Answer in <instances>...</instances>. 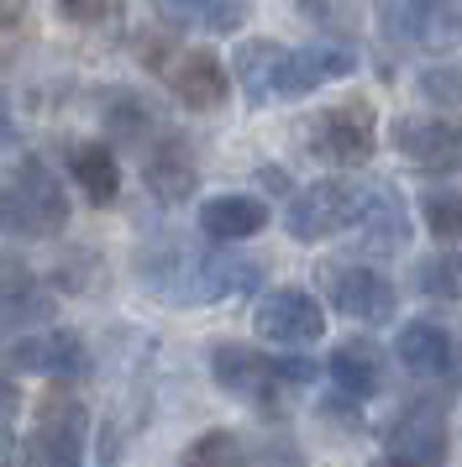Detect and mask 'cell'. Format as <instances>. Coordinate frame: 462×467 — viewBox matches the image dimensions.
<instances>
[{"instance_id": "cell-1", "label": "cell", "mask_w": 462, "mask_h": 467, "mask_svg": "<svg viewBox=\"0 0 462 467\" xmlns=\"http://www.w3.org/2000/svg\"><path fill=\"white\" fill-rule=\"evenodd\" d=\"M236 85L247 89V100L257 106H273V100H299L310 89L331 85V79H347L357 68V53L341 43H268V37H247L236 43Z\"/></svg>"}, {"instance_id": "cell-2", "label": "cell", "mask_w": 462, "mask_h": 467, "mask_svg": "<svg viewBox=\"0 0 462 467\" xmlns=\"http://www.w3.org/2000/svg\"><path fill=\"white\" fill-rule=\"evenodd\" d=\"M68 226V194L37 158H26L0 179V232L21 242H42Z\"/></svg>"}, {"instance_id": "cell-3", "label": "cell", "mask_w": 462, "mask_h": 467, "mask_svg": "<svg viewBox=\"0 0 462 467\" xmlns=\"http://www.w3.org/2000/svg\"><path fill=\"white\" fill-rule=\"evenodd\" d=\"M89 410L74 389H47L37 400V431L21 446V467H84Z\"/></svg>"}, {"instance_id": "cell-4", "label": "cell", "mask_w": 462, "mask_h": 467, "mask_svg": "<svg viewBox=\"0 0 462 467\" xmlns=\"http://www.w3.org/2000/svg\"><path fill=\"white\" fill-rule=\"evenodd\" d=\"M368 205V184L362 179H315L310 190H299L284 211L294 242H326L336 232H352Z\"/></svg>"}, {"instance_id": "cell-5", "label": "cell", "mask_w": 462, "mask_h": 467, "mask_svg": "<svg viewBox=\"0 0 462 467\" xmlns=\"http://www.w3.org/2000/svg\"><path fill=\"white\" fill-rule=\"evenodd\" d=\"M373 11L378 26L404 47L441 53L462 43V0H373Z\"/></svg>"}, {"instance_id": "cell-6", "label": "cell", "mask_w": 462, "mask_h": 467, "mask_svg": "<svg viewBox=\"0 0 462 467\" xmlns=\"http://www.w3.org/2000/svg\"><path fill=\"white\" fill-rule=\"evenodd\" d=\"M147 64L158 68L168 79V89L179 95V106L189 110H215V106H226V95H231V74L226 64L215 58V53H205V47H184V53H152Z\"/></svg>"}, {"instance_id": "cell-7", "label": "cell", "mask_w": 462, "mask_h": 467, "mask_svg": "<svg viewBox=\"0 0 462 467\" xmlns=\"http://www.w3.org/2000/svg\"><path fill=\"white\" fill-rule=\"evenodd\" d=\"M200 263H205L200 247L163 236V242H147L137 253V274H142L147 295L173 299V305H200Z\"/></svg>"}, {"instance_id": "cell-8", "label": "cell", "mask_w": 462, "mask_h": 467, "mask_svg": "<svg viewBox=\"0 0 462 467\" xmlns=\"http://www.w3.org/2000/svg\"><path fill=\"white\" fill-rule=\"evenodd\" d=\"M446 410L436 400H410L399 404L389 425H383V446L389 457H404V462H420V467H441L446 457Z\"/></svg>"}, {"instance_id": "cell-9", "label": "cell", "mask_w": 462, "mask_h": 467, "mask_svg": "<svg viewBox=\"0 0 462 467\" xmlns=\"http://www.w3.org/2000/svg\"><path fill=\"white\" fill-rule=\"evenodd\" d=\"M252 326H257L263 341L299 352V347H315V341L326 337V310H320V299L305 295V289H278V295H268L257 305Z\"/></svg>"}, {"instance_id": "cell-10", "label": "cell", "mask_w": 462, "mask_h": 467, "mask_svg": "<svg viewBox=\"0 0 462 467\" xmlns=\"http://www.w3.org/2000/svg\"><path fill=\"white\" fill-rule=\"evenodd\" d=\"M11 368L16 373H37V379L68 383L89 368V352H84V337L68 331V326H42V331H26V337L11 347Z\"/></svg>"}, {"instance_id": "cell-11", "label": "cell", "mask_w": 462, "mask_h": 467, "mask_svg": "<svg viewBox=\"0 0 462 467\" xmlns=\"http://www.w3.org/2000/svg\"><path fill=\"white\" fill-rule=\"evenodd\" d=\"M310 152L320 163H362V158H373V110L362 100L320 110L310 121Z\"/></svg>"}, {"instance_id": "cell-12", "label": "cell", "mask_w": 462, "mask_h": 467, "mask_svg": "<svg viewBox=\"0 0 462 467\" xmlns=\"http://www.w3.org/2000/svg\"><path fill=\"white\" fill-rule=\"evenodd\" d=\"M394 148L404 163L420 173H462V127L457 121H436V116H404L394 121Z\"/></svg>"}, {"instance_id": "cell-13", "label": "cell", "mask_w": 462, "mask_h": 467, "mask_svg": "<svg viewBox=\"0 0 462 467\" xmlns=\"http://www.w3.org/2000/svg\"><path fill=\"white\" fill-rule=\"evenodd\" d=\"M210 373L231 400H252V404H268L273 389L284 383L278 379V358H263L257 347H242V341H221L210 352Z\"/></svg>"}, {"instance_id": "cell-14", "label": "cell", "mask_w": 462, "mask_h": 467, "mask_svg": "<svg viewBox=\"0 0 462 467\" xmlns=\"http://www.w3.org/2000/svg\"><path fill=\"white\" fill-rule=\"evenodd\" d=\"M142 179H147V190H152V200H163V205L189 200L200 169H194V152H189L184 137H173V131H152V142L142 148Z\"/></svg>"}, {"instance_id": "cell-15", "label": "cell", "mask_w": 462, "mask_h": 467, "mask_svg": "<svg viewBox=\"0 0 462 467\" xmlns=\"http://www.w3.org/2000/svg\"><path fill=\"white\" fill-rule=\"evenodd\" d=\"M331 305L347 320H362V326H383L394 316V284L378 274V268H336L331 274Z\"/></svg>"}, {"instance_id": "cell-16", "label": "cell", "mask_w": 462, "mask_h": 467, "mask_svg": "<svg viewBox=\"0 0 462 467\" xmlns=\"http://www.w3.org/2000/svg\"><path fill=\"white\" fill-rule=\"evenodd\" d=\"M326 373H331V383L347 400H373L378 389H383V352L362 337L336 341L331 358H326Z\"/></svg>"}, {"instance_id": "cell-17", "label": "cell", "mask_w": 462, "mask_h": 467, "mask_svg": "<svg viewBox=\"0 0 462 467\" xmlns=\"http://www.w3.org/2000/svg\"><path fill=\"white\" fill-rule=\"evenodd\" d=\"M394 358L415 379H441V373H452L457 347H452V337L441 331L436 320H410V326H399V337H394Z\"/></svg>"}, {"instance_id": "cell-18", "label": "cell", "mask_w": 462, "mask_h": 467, "mask_svg": "<svg viewBox=\"0 0 462 467\" xmlns=\"http://www.w3.org/2000/svg\"><path fill=\"white\" fill-rule=\"evenodd\" d=\"M268 226V205L257 194H210L200 205V232L215 242H247Z\"/></svg>"}, {"instance_id": "cell-19", "label": "cell", "mask_w": 462, "mask_h": 467, "mask_svg": "<svg viewBox=\"0 0 462 467\" xmlns=\"http://www.w3.org/2000/svg\"><path fill=\"white\" fill-rule=\"evenodd\" d=\"M263 289V263L236 253H205L200 263V305H226V299L257 295Z\"/></svg>"}, {"instance_id": "cell-20", "label": "cell", "mask_w": 462, "mask_h": 467, "mask_svg": "<svg viewBox=\"0 0 462 467\" xmlns=\"http://www.w3.org/2000/svg\"><path fill=\"white\" fill-rule=\"evenodd\" d=\"M357 232H362V247H373V253H399V247H404V236H410L404 200H399L389 184H368V205H362Z\"/></svg>"}, {"instance_id": "cell-21", "label": "cell", "mask_w": 462, "mask_h": 467, "mask_svg": "<svg viewBox=\"0 0 462 467\" xmlns=\"http://www.w3.org/2000/svg\"><path fill=\"white\" fill-rule=\"evenodd\" d=\"M158 16L173 26H184V32L226 37V32H242L247 0H158Z\"/></svg>"}, {"instance_id": "cell-22", "label": "cell", "mask_w": 462, "mask_h": 467, "mask_svg": "<svg viewBox=\"0 0 462 467\" xmlns=\"http://www.w3.org/2000/svg\"><path fill=\"white\" fill-rule=\"evenodd\" d=\"M68 173H74V184L84 190L89 205H110L121 194V163H116V152L105 148V142L68 148Z\"/></svg>"}, {"instance_id": "cell-23", "label": "cell", "mask_w": 462, "mask_h": 467, "mask_svg": "<svg viewBox=\"0 0 462 467\" xmlns=\"http://www.w3.org/2000/svg\"><path fill=\"white\" fill-rule=\"evenodd\" d=\"M37 310H42V299H37L32 274L21 268L16 257L0 253V326H5V320H32Z\"/></svg>"}, {"instance_id": "cell-24", "label": "cell", "mask_w": 462, "mask_h": 467, "mask_svg": "<svg viewBox=\"0 0 462 467\" xmlns=\"http://www.w3.org/2000/svg\"><path fill=\"white\" fill-rule=\"evenodd\" d=\"M179 467H247V441L236 431H205L184 446Z\"/></svg>"}, {"instance_id": "cell-25", "label": "cell", "mask_w": 462, "mask_h": 467, "mask_svg": "<svg viewBox=\"0 0 462 467\" xmlns=\"http://www.w3.org/2000/svg\"><path fill=\"white\" fill-rule=\"evenodd\" d=\"M415 289L431 299H462V253H431L415 263Z\"/></svg>"}, {"instance_id": "cell-26", "label": "cell", "mask_w": 462, "mask_h": 467, "mask_svg": "<svg viewBox=\"0 0 462 467\" xmlns=\"http://www.w3.org/2000/svg\"><path fill=\"white\" fill-rule=\"evenodd\" d=\"M420 215H425L431 236H441V242H457L462 236V194L457 190H431L420 200Z\"/></svg>"}, {"instance_id": "cell-27", "label": "cell", "mask_w": 462, "mask_h": 467, "mask_svg": "<svg viewBox=\"0 0 462 467\" xmlns=\"http://www.w3.org/2000/svg\"><path fill=\"white\" fill-rule=\"evenodd\" d=\"M294 5H299L320 32H331V37H352L357 32V0H294Z\"/></svg>"}, {"instance_id": "cell-28", "label": "cell", "mask_w": 462, "mask_h": 467, "mask_svg": "<svg viewBox=\"0 0 462 467\" xmlns=\"http://www.w3.org/2000/svg\"><path fill=\"white\" fill-rule=\"evenodd\" d=\"M420 89H425L431 100L462 106V68H431V74H420Z\"/></svg>"}, {"instance_id": "cell-29", "label": "cell", "mask_w": 462, "mask_h": 467, "mask_svg": "<svg viewBox=\"0 0 462 467\" xmlns=\"http://www.w3.org/2000/svg\"><path fill=\"white\" fill-rule=\"evenodd\" d=\"M58 16L63 22H79V26L105 22L110 16V0H58Z\"/></svg>"}, {"instance_id": "cell-30", "label": "cell", "mask_w": 462, "mask_h": 467, "mask_svg": "<svg viewBox=\"0 0 462 467\" xmlns=\"http://www.w3.org/2000/svg\"><path fill=\"white\" fill-rule=\"evenodd\" d=\"M16 410H21L16 383H11V379H0V425H5V431H11V420H16Z\"/></svg>"}, {"instance_id": "cell-31", "label": "cell", "mask_w": 462, "mask_h": 467, "mask_svg": "<svg viewBox=\"0 0 462 467\" xmlns=\"http://www.w3.org/2000/svg\"><path fill=\"white\" fill-rule=\"evenodd\" d=\"M0 467H21V446L11 441V431L0 425Z\"/></svg>"}, {"instance_id": "cell-32", "label": "cell", "mask_w": 462, "mask_h": 467, "mask_svg": "<svg viewBox=\"0 0 462 467\" xmlns=\"http://www.w3.org/2000/svg\"><path fill=\"white\" fill-rule=\"evenodd\" d=\"M11 137H16V121H11V110L0 106V148H11Z\"/></svg>"}, {"instance_id": "cell-33", "label": "cell", "mask_w": 462, "mask_h": 467, "mask_svg": "<svg viewBox=\"0 0 462 467\" xmlns=\"http://www.w3.org/2000/svg\"><path fill=\"white\" fill-rule=\"evenodd\" d=\"M373 467H420V462H404V457H383V462H373Z\"/></svg>"}]
</instances>
